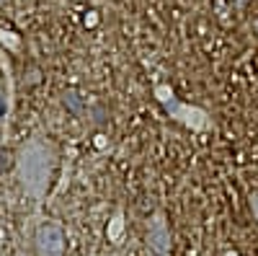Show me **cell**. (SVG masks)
Instances as JSON below:
<instances>
[{"mask_svg":"<svg viewBox=\"0 0 258 256\" xmlns=\"http://www.w3.org/2000/svg\"><path fill=\"white\" fill-rule=\"evenodd\" d=\"M225 256H240V253H238V251H227Z\"/></svg>","mask_w":258,"mask_h":256,"instance_id":"11","label":"cell"},{"mask_svg":"<svg viewBox=\"0 0 258 256\" xmlns=\"http://www.w3.org/2000/svg\"><path fill=\"white\" fill-rule=\"evenodd\" d=\"M39 256H62L64 253V233L57 225H41L34 236Z\"/></svg>","mask_w":258,"mask_h":256,"instance_id":"4","label":"cell"},{"mask_svg":"<svg viewBox=\"0 0 258 256\" xmlns=\"http://www.w3.org/2000/svg\"><path fill=\"white\" fill-rule=\"evenodd\" d=\"M155 98H158V104L163 106L165 114L173 119V122L188 127V130H194V132L209 130V117H207V112L202 109V106H191V104L178 101L170 85H165V83L155 85Z\"/></svg>","mask_w":258,"mask_h":256,"instance_id":"2","label":"cell"},{"mask_svg":"<svg viewBox=\"0 0 258 256\" xmlns=\"http://www.w3.org/2000/svg\"><path fill=\"white\" fill-rule=\"evenodd\" d=\"M253 29H255V34H258V18L253 21Z\"/></svg>","mask_w":258,"mask_h":256,"instance_id":"12","label":"cell"},{"mask_svg":"<svg viewBox=\"0 0 258 256\" xmlns=\"http://www.w3.org/2000/svg\"><path fill=\"white\" fill-rule=\"evenodd\" d=\"M0 39H3V44H8V47H16L18 41L11 36V31H0Z\"/></svg>","mask_w":258,"mask_h":256,"instance_id":"7","label":"cell"},{"mask_svg":"<svg viewBox=\"0 0 258 256\" xmlns=\"http://www.w3.org/2000/svg\"><path fill=\"white\" fill-rule=\"evenodd\" d=\"M121 230H124V220H121V212H119V215L109 223V230H106V233H109V241L119 243V238H121Z\"/></svg>","mask_w":258,"mask_h":256,"instance_id":"5","label":"cell"},{"mask_svg":"<svg viewBox=\"0 0 258 256\" xmlns=\"http://www.w3.org/2000/svg\"><path fill=\"white\" fill-rule=\"evenodd\" d=\"M18 168H21V184L29 194L41 197L44 189L49 184V171H52V158L49 150L39 142H31L21 150L18 158Z\"/></svg>","mask_w":258,"mask_h":256,"instance_id":"1","label":"cell"},{"mask_svg":"<svg viewBox=\"0 0 258 256\" xmlns=\"http://www.w3.org/2000/svg\"><path fill=\"white\" fill-rule=\"evenodd\" d=\"M243 3H245V0H243Z\"/></svg>","mask_w":258,"mask_h":256,"instance_id":"13","label":"cell"},{"mask_svg":"<svg viewBox=\"0 0 258 256\" xmlns=\"http://www.w3.org/2000/svg\"><path fill=\"white\" fill-rule=\"evenodd\" d=\"M6 112H8V104H6V98H3V96H0V119L6 117Z\"/></svg>","mask_w":258,"mask_h":256,"instance_id":"9","label":"cell"},{"mask_svg":"<svg viewBox=\"0 0 258 256\" xmlns=\"http://www.w3.org/2000/svg\"><path fill=\"white\" fill-rule=\"evenodd\" d=\"M64 106H68L73 114H80V112H83V101H80V96H78L75 91H68V93H64Z\"/></svg>","mask_w":258,"mask_h":256,"instance_id":"6","label":"cell"},{"mask_svg":"<svg viewBox=\"0 0 258 256\" xmlns=\"http://www.w3.org/2000/svg\"><path fill=\"white\" fill-rule=\"evenodd\" d=\"M96 21H98V18H96V13H93V16H85V26H93Z\"/></svg>","mask_w":258,"mask_h":256,"instance_id":"10","label":"cell"},{"mask_svg":"<svg viewBox=\"0 0 258 256\" xmlns=\"http://www.w3.org/2000/svg\"><path fill=\"white\" fill-rule=\"evenodd\" d=\"M147 246L153 248L158 256H170L173 241H170V228H168V220H165V212H155L153 220H150Z\"/></svg>","mask_w":258,"mask_h":256,"instance_id":"3","label":"cell"},{"mask_svg":"<svg viewBox=\"0 0 258 256\" xmlns=\"http://www.w3.org/2000/svg\"><path fill=\"white\" fill-rule=\"evenodd\" d=\"M250 210H253V218L258 220V194H250Z\"/></svg>","mask_w":258,"mask_h":256,"instance_id":"8","label":"cell"}]
</instances>
